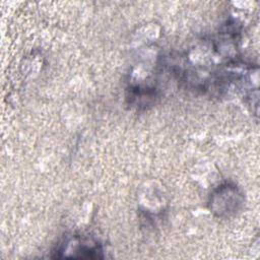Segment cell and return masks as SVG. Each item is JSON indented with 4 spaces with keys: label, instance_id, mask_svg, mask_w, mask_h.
Here are the masks:
<instances>
[{
    "label": "cell",
    "instance_id": "cell-1",
    "mask_svg": "<svg viewBox=\"0 0 260 260\" xmlns=\"http://www.w3.org/2000/svg\"><path fill=\"white\" fill-rule=\"evenodd\" d=\"M211 209L218 216L229 215L235 212L241 203V194L234 185H221L211 197Z\"/></svg>",
    "mask_w": 260,
    "mask_h": 260
},
{
    "label": "cell",
    "instance_id": "cell-2",
    "mask_svg": "<svg viewBox=\"0 0 260 260\" xmlns=\"http://www.w3.org/2000/svg\"><path fill=\"white\" fill-rule=\"evenodd\" d=\"M73 243L69 241L65 247L60 248L58 250V253H73V258H102L101 255L103 252L101 248L96 244H90L87 241L75 239L73 240Z\"/></svg>",
    "mask_w": 260,
    "mask_h": 260
}]
</instances>
